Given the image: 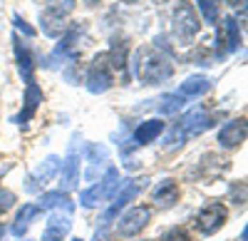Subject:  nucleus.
<instances>
[{
    "label": "nucleus",
    "mask_w": 248,
    "mask_h": 241,
    "mask_svg": "<svg viewBox=\"0 0 248 241\" xmlns=\"http://www.w3.org/2000/svg\"><path fill=\"white\" fill-rule=\"evenodd\" d=\"M132 70L141 85H159L174 75V65H171L169 55L152 45H141L134 50Z\"/></svg>",
    "instance_id": "obj_1"
},
{
    "label": "nucleus",
    "mask_w": 248,
    "mask_h": 241,
    "mask_svg": "<svg viewBox=\"0 0 248 241\" xmlns=\"http://www.w3.org/2000/svg\"><path fill=\"white\" fill-rule=\"evenodd\" d=\"M216 125V114H211L206 107H194V110H189L186 112L179 122L174 125V129L169 132V137H167V142H169V147H181L184 145V139H189V137H196V134H203L206 129H211Z\"/></svg>",
    "instance_id": "obj_2"
},
{
    "label": "nucleus",
    "mask_w": 248,
    "mask_h": 241,
    "mask_svg": "<svg viewBox=\"0 0 248 241\" xmlns=\"http://www.w3.org/2000/svg\"><path fill=\"white\" fill-rule=\"evenodd\" d=\"M199 30H201V20H199L194 3L179 0L171 10V32L176 37V43L179 45H191L194 37L199 35Z\"/></svg>",
    "instance_id": "obj_3"
},
{
    "label": "nucleus",
    "mask_w": 248,
    "mask_h": 241,
    "mask_svg": "<svg viewBox=\"0 0 248 241\" xmlns=\"http://www.w3.org/2000/svg\"><path fill=\"white\" fill-rule=\"evenodd\" d=\"M75 10V0H50V5L40 13V30L43 35L57 40L67 28V17Z\"/></svg>",
    "instance_id": "obj_4"
},
{
    "label": "nucleus",
    "mask_w": 248,
    "mask_h": 241,
    "mask_svg": "<svg viewBox=\"0 0 248 241\" xmlns=\"http://www.w3.org/2000/svg\"><path fill=\"white\" fill-rule=\"evenodd\" d=\"M119 184H122L119 169H117V167H109V169L105 172V177L99 179V184H94V187H90V189H85V192L79 194V204L85 207V209H94V207H99L102 202H109V199L117 194Z\"/></svg>",
    "instance_id": "obj_5"
},
{
    "label": "nucleus",
    "mask_w": 248,
    "mask_h": 241,
    "mask_svg": "<svg viewBox=\"0 0 248 241\" xmlns=\"http://www.w3.org/2000/svg\"><path fill=\"white\" fill-rule=\"evenodd\" d=\"M112 65H109V57L107 52H99L92 57V63L87 67V75H85V82H87V90L92 95H102L107 92L112 85H114V75H112Z\"/></svg>",
    "instance_id": "obj_6"
},
{
    "label": "nucleus",
    "mask_w": 248,
    "mask_h": 241,
    "mask_svg": "<svg viewBox=\"0 0 248 241\" xmlns=\"http://www.w3.org/2000/svg\"><path fill=\"white\" fill-rule=\"evenodd\" d=\"M147 187V177H141V179H129V182H122L119 184V189H117V194L112 196V204H109V209L102 214V224H109L112 219H117L119 216V211L127 207L134 196H139V192Z\"/></svg>",
    "instance_id": "obj_7"
},
{
    "label": "nucleus",
    "mask_w": 248,
    "mask_h": 241,
    "mask_svg": "<svg viewBox=\"0 0 248 241\" xmlns=\"http://www.w3.org/2000/svg\"><path fill=\"white\" fill-rule=\"evenodd\" d=\"M226 219H229V209H226L221 202H211V204H206V207L196 214L194 224H196V229H199L203 236H211V234H216V231L226 224Z\"/></svg>",
    "instance_id": "obj_8"
},
{
    "label": "nucleus",
    "mask_w": 248,
    "mask_h": 241,
    "mask_svg": "<svg viewBox=\"0 0 248 241\" xmlns=\"http://www.w3.org/2000/svg\"><path fill=\"white\" fill-rule=\"evenodd\" d=\"M77 142H79V134L72 137L70 152H67L65 159H62L65 164H60V167H62L60 192H70V189H77V187H79V162H82V154H79V149H77Z\"/></svg>",
    "instance_id": "obj_9"
},
{
    "label": "nucleus",
    "mask_w": 248,
    "mask_h": 241,
    "mask_svg": "<svg viewBox=\"0 0 248 241\" xmlns=\"http://www.w3.org/2000/svg\"><path fill=\"white\" fill-rule=\"evenodd\" d=\"M149 222H152V209L149 207H144V204L141 207H132V209H127L119 216L117 236H137Z\"/></svg>",
    "instance_id": "obj_10"
},
{
    "label": "nucleus",
    "mask_w": 248,
    "mask_h": 241,
    "mask_svg": "<svg viewBox=\"0 0 248 241\" xmlns=\"http://www.w3.org/2000/svg\"><path fill=\"white\" fill-rule=\"evenodd\" d=\"M60 162H62V159L57 154H50L45 162H40V167L32 169L28 174V179H25V192L28 194H35V192L43 189L45 184H50L52 179H55V174L60 172Z\"/></svg>",
    "instance_id": "obj_11"
},
{
    "label": "nucleus",
    "mask_w": 248,
    "mask_h": 241,
    "mask_svg": "<svg viewBox=\"0 0 248 241\" xmlns=\"http://www.w3.org/2000/svg\"><path fill=\"white\" fill-rule=\"evenodd\" d=\"M13 52H15V60H17V72L25 82H35V70H37V60H35V52L30 50V45L25 40H20L17 35H13Z\"/></svg>",
    "instance_id": "obj_12"
},
{
    "label": "nucleus",
    "mask_w": 248,
    "mask_h": 241,
    "mask_svg": "<svg viewBox=\"0 0 248 241\" xmlns=\"http://www.w3.org/2000/svg\"><path fill=\"white\" fill-rule=\"evenodd\" d=\"M246 134H248V125H246V117L238 119H229L221 129H218V145L223 149H236L246 142Z\"/></svg>",
    "instance_id": "obj_13"
},
{
    "label": "nucleus",
    "mask_w": 248,
    "mask_h": 241,
    "mask_svg": "<svg viewBox=\"0 0 248 241\" xmlns=\"http://www.w3.org/2000/svg\"><path fill=\"white\" fill-rule=\"evenodd\" d=\"M40 105H43V90H40L35 82H30L25 87V95H23V110H20V114L13 117V122L15 125H28L35 117V112L40 110Z\"/></svg>",
    "instance_id": "obj_14"
},
{
    "label": "nucleus",
    "mask_w": 248,
    "mask_h": 241,
    "mask_svg": "<svg viewBox=\"0 0 248 241\" xmlns=\"http://www.w3.org/2000/svg\"><path fill=\"white\" fill-rule=\"evenodd\" d=\"M179 194L181 192H179V184L174 182V179H161V182L152 189V202L159 209H169L179 202Z\"/></svg>",
    "instance_id": "obj_15"
},
{
    "label": "nucleus",
    "mask_w": 248,
    "mask_h": 241,
    "mask_svg": "<svg viewBox=\"0 0 248 241\" xmlns=\"http://www.w3.org/2000/svg\"><path fill=\"white\" fill-rule=\"evenodd\" d=\"M72 229V219L70 214H60L55 211L50 219H47V226L43 231V241H62Z\"/></svg>",
    "instance_id": "obj_16"
},
{
    "label": "nucleus",
    "mask_w": 248,
    "mask_h": 241,
    "mask_svg": "<svg viewBox=\"0 0 248 241\" xmlns=\"http://www.w3.org/2000/svg\"><path fill=\"white\" fill-rule=\"evenodd\" d=\"M211 90V80L206 77V75H191V77H186L181 87H179V95L181 97H201Z\"/></svg>",
    "instance_id": "obj_17"
},
{
    "label": "nucleus",
    "mask_w": 248,
    "mask_h": 241,
    "mask_svg": "<svg viewBox=\"0 0 248 241\" xmlns=\"http://www.w3.org/2000/svg\"><path fill=\"white\" fill-rule=\"evenodd\" d=\"M161 132H164L161 119H144V122H139V127L134 129V145H149Z\"/></svg>",
    "instance_id": "obj_18"
},
{
    "label": "nucleus",
    "mask_w": 248,
    "mask_h": 241,
    "mask_svg": "<svg viewBox=\"0 0 248 241\" xmlns=\"http://www.w3.org/2000/svg\"><path fill=\"white\" fill-rule=\"evenodd\" d=\"M40 211H45V209H65V211H72L75 204H72V199L67 196V192H45L43 196H40Z\"/></svg>",
    "instance_id": "obj_19"
},
{
    "label": "nucleus",
    "mask_w": 248,
    "mask_h": 241,
    "mask_svg": "<svg viewBox=\"0 0 248 241\" xmlns=\"http://www.w3.org/2000/svg\"><path fill=\"white\" fill-rule=\"evenodd\" d=\"M221 35H226V52H236L241 48V28H238V20L236 17H223L221 23Z\"/></svg>",
    "instance_id": "obj_20"
},
{
    "label": "nucleus",
    "mask_w": 248,
    "mask_h": 241,
    "mask_svg": "<svg viewBox=\"0 0 248 241\" xmlns=\"http://www.w3.org/2000/svg\"><path fill=\"white\" fill-rule=\"evenodd\" d=\"M37 214H40V207H37V204H23V207H20V211H17V216H15V224L10 226L13 236H23Z\"/></svg>",
    "instance_id": "obj_21"
},
{
    "label": "nucleus",
    "mask_w": 248,
    "mask_h": 241,
    "mask_svg": "<svg viewBox=\"0 0 248 241\" xmlns=\"http://www.w3.org/2000/svg\"><path fill=\"white\" fill-rule=\"evenodd\" d=\"M184 99L186 97H181L179 92H167V95H161L159 97V105H156V110H159V114H176L181 107H184Z\"/></svg>",
    "instance_id": "obj_22"
},
{
    "label": "nucleus",
    "mask_w": 248,
    "mask_h": 241,
    "mask_svg": "<svg viewBox=\"0 0 248 241\" xmlns=\"http://www.w3.org/2000/svg\"><path fill=\"white\" fill-rule=\"evenodd\" d=\"M107 57H109L112 70H119L122 80H127V75H124V70H127V45H124V43H114L112 50L107 52Z\"/></svg>",
    "instance_id": "obj_23"
},
{
    "label": "nucleus",
    "mask_w": 248,
    "mask_h": 241,
    "mask_svg": "<svg viewBox=\"0 0 248 241\" xmlns=\"http://www.w3.org/2000/svg\"><path fill=\"white\" fill-rule=\"evenodd\" d=\"M85 159H87V162L92 164V169H94L97 164H105L107 159H109V149L102 147V145H87V147H85ZM92 169L87 172V179H90Z\"/></svg>",
    "instance_id": "obj_24"
},
{
    "label": "nucleus",
    "mask_w": 248,
    "mask_h": 241,
    "mask_svg": "<svg viewBox=\"0 0 248 241\" xmlns=\"http://www.w3.org/2000/svg\"><path fill=\"white\" fill-rule=\"evenodd\" d=\"M196 5L206 23H218V3L216 0H196Z\"/></svg>",
    "instance_id": "obj_25"
},
{
    "label": "nucleus",
    "mask_w": 248,
    "mask_h": 241,
    "mask_svg": "<svg viewBox=\"0 0 248 241\" xmlns=\"http://www.w3.org/2000/svg\"><path fill=\"white\" fill-rule=\"evenodd\" d=\"M159 241H191V236H189V231H186V229L174 226V229H169V231H164Z\"/></svg>",
    "instance_id": "obj_26"
},
{
    "label": "nucleus",
    "mask_w": 248,
    "mask_h": 241,
    "mask_svg": "<svg viewBox=\"0 0 248 241\" xmlns=\"http://www.w3.org/2000/svg\"><path fill=\"white\" fill-rule=\"evenodd\" d=\"M13 204H15V194L5 187H0V216H3L5 211H10Z\"/></svg>",
    "instance_id": "obj_27"
},
{
    "label": "nucleus",
    "mask_w": 248,
    "mask_h": 241,
    "mask_svg": "<svg viewBox=\"0 0 248 241\" xmlns=\"http://www.w3.org/2000/svg\"><path fill=\"white\" fill-rule=\"evenodd\" d=\"M13 25H15V30H17V32H23L25 37H35V32H37V30H35V28H30V25H28L25 20L17 15V13L13 15Z\"/></svg>",
    "instance_id": "obj_28"
},
{
    "label": "nucleus",
    "mask_w": 248,
    "mask_h": 241,
    "mask_svg": "<svg viewBox=\"0 0 248 241\" xmlns=\"http://www.w3.org/2000/svg\"><path fill=\"white\" fill-rule=\"evenodd\" d=\"M92 241H119V236L109 231V224H102V226H99V229L94 231Z\"/></svg>",
    "instance_id": "obj_29"
},
{
    "label": "nucleus",
    "mask_w": 248,
    "mask_h": 241,
    "mask_svg": "<svg viewBox=\"0 0 248 241\" xmlns=\"http://www.w3.org/2000/svg\"><path fill=\"white\" fill-rule=\"evenodd\" d=\"M231 202L233 204H246V184L243 182L231 184Z\"/></svg>",
    "instance_id": "obj_30"
},
{
    "label": "nucleus",
    "mask_w": 248,
    "mask_h": 241,
    "mask_svg": "<svg viewBox=\"0 0 248 241\" xmlns=\"http://www.w3.org/2000/svg\"><path fill=\"white\" fill-rule=\"evenodd\" d=\"M226 3H229V5H241V10L246 8V0H226Z\"/></svg>",
    "instance_id": "obj_31"
},
{
    "label": "nucleus",
    "mask_w": 248,
    "mask_h": 241,
    "mask_svg": "<svg viewBox=\"0 0 248 241\" xmlns=\"http://www.w3.org/2000/svg\"><path fill=\"white\" fill-rule=\"evenodd\" d=\"M3 234H5V226H3V224H0V239H3Z\"/></svg>",
    "instance_id": "obj_32"
},
{
    "label": "nucleus",
    "mask_w": 248,
    "mask_h": 241,
    "mask_svg": "<svg viewBox=\"0 0 248 241\" xmlns=\"http://www.w3.org/2000/svg\"><path fill=\"white\" fill-rule=\"evenodd\" d=\"M72 241H82V239H72Z\"/></svg>",
    "instance_id": "obj_33"
},
{
    "label": "nucleus",
    "mask_w": 248,
    "mask_h": 241,
    "mask_svg": "<svg viewBox=\"0 0 248 241\" xmlns=\"http://www.w3.org/2000/svg\"><path fill=\"white\" fill-rule=\"evenodd\" d=\"M127 3H134V0H127Z\"/></svg>",
    "instance_id": "obj_34"
}]
</instances>
